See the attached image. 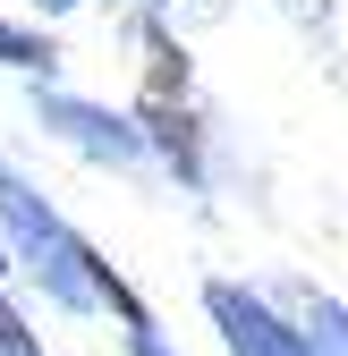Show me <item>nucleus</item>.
Wrapping results in <instances>:
<instances>
[{
	"mask_svg": "<svg viewBox=\"0 0 348 356\" xmlns=\"http://www.w3.org/2000/svg\"><path fill=\"white\" fill-rule=\"evenodd\" d=\"M0 229L17 238V263H26L60 305H77V314H85V305H102V297H94V272H85V238L26 187L9 161H0Z\"/></svg>",
	"mask_w": 348,
	"mask_h": 356,
	"instance_id": "f257e3e1",
	"label": "nucleus"
},
{
	"mask_svg": "<svg viewBox=\"0 0 348 356\" xmlns=\"http://www.w3.org/2000/svg\"><path fill=\"white\" fill-rule=\"evenodd\" d=\"M204 314H212V331H221L230 356H315L306 331H289L272 305L255 289H238V280H204Z\"/></svg>",
	"mask_w": 348,
	"mask_h": 356,
	"instance_id": "f03ea898",
	"label": "nucleus"
},
{
	"mask_svg": "<svg viewBox=\"0 0 348 356\" xmlns=\"http://www.w3.org/2000/svg\"><path fill=\"white\" fill-rule=\"evenodd\" d=\"M34 119L52 127L60 145L94 153V161H136V153H145V127H136V119H119V111H102V102H77V94H42Z\"/></svg>",
	"mask_w": 348,
	"mask_h": 356,
	"instance_id": "7ed1b4c3",
	"label": "nucleus"
},
{
	"mask_svg": "<svg viewBox=\"0 0 348 356\" xmlns=\"http://www.w3.org/2000/svg\"><path fill=\"white\" fill-rule=\"evenodd\" d=\"M136 127H145V145L179 170L187 187H204V136H196V119H187L179 94H145V102H136Z\"/></svg>",
	"mask_w": 348,
	"mask_h": 356,
	"instance_id": "20e7f679",
	"label": "nucleus"
},
{
	"mask_svg": "<svg viewBox=\"0 0 348 356\" xmlns=\"http://www.w3.org/2000/svg\"><path fill=\"white\" fill-rule=\"evenodd\" d=\"M136 34H145V60H153V76H145V94H179V102H187V51H179V42H170V26H161V17H145Z\"/></svg>",
	"mask_w": 348,
	"mask_h": 356,
	"instance_id": "39448f33",
	"label": "nucleus"
},
{
	"mask_svg": "<svg viewBox=\"0 0 348 356\" xmlns=\"http://www.w3.org/2000/svg\"><path fill=\"white\" fill-rule=\"evenodd\" d=\"M0 68H17V76L60 68V42H52V34H26V26H9V17H0Z\"/></svg>",
	"mask_w": 348,
	"mask_h": 356,
	"instance_id": "423d86ee",
	"label": "nucleus"
},
{
	"mask_svg": "<svg viewBox=\"0 0 348 356\" xmlns=\"http://www.w3.org/2000/svg\"><path fill=\"white\" fill-rule=\"evenodd\" d=\"M306 339H315V356H348V305L340 297H315L306 305Z\"/></svg>",
	"mask_w": 348,
	"mask_h": 356,
	"instance_id": "0eeeda50",
	"label": "nucleus"
},
{
	"mask_svg": "<svg viewBox=\"0 0 348 356\" xmlns=\"http://www.w3.org/2000/svg\"><path fill=\"white\" fill-rule=\"evenodd\" d=\"M0 356H42V339L26 331V314H17L9 297H0Z\"/></svg>",
	"mask_w": 348,
	"mask_h": 356,
	"instance_id": "6e6552de",
	"label": "nucleus"
},
{
	"mask_svg": "<svg viewBox=\"0 0 348 356\" xmlns=\"http://www.w3.org/2000/svg\"><path fill=\"white\" fill-rule=\"evenodd\" d=\"M127 356H170V348H161V323H153V331H127Z\"/></svg>",
	"mask_w": 348,
	"mask_h": 356,
	"instance_id": "1a4fd4ad",
	"label": "nucleus"
},
{
	"mask_svg": "<svg viewBox=\"0 0 348 356\" xmlns=\"http://www.w3.org/2000/svg\"><path fill=\"white\" fill-rule=\"evenodd\" d=\"M34 9H42V17H68V9H85V0H34Z\"/></svg>",
	"mask_w": 348,
	"mask_h": 356,
	"instance_id": "9d476101",
	"label": "nucleus"
},
{
	"mask_svg": "<svg viewBox=\"0 0 348 356\" xmlns=\"http://www.w3.org/2000/svg\"><path fill=\"white\" fill-rule=\"evenodd\" d=\"M0 272H9V254H0Z\"/></svg>",
	"mask_w": 348,
	"mask_h": 356,
	"instance_id": "9b49d317",
	"label": "nucleus"
}]
</instances>
